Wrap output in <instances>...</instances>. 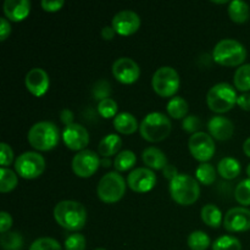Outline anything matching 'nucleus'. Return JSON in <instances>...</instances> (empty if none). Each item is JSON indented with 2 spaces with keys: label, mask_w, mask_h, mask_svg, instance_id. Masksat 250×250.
Here are the masks:
<instances>
[{
  "label": "nucleus",
  "mask_w": 250,
  "mask_h": 250,
  "mask_svg": "<svg viewBox=\"0 0 250 250\" xmlns=\"http://www.w3.org/2000/svg\"><path fill=\"white\" fill-rule=\"evenodd\" d=\"M55 221L68 231H80L87 221V210L75 200H62L54 208Z\"/></svg>",
  "instance_id": "nucleus-1"
},
{
  "label": "nucleus",
  "mask_w": 250,
  "mask_h": 250,
  "mask_svg": "<svg viewBox=\"0 0 250 250\" xmlns=\"http://www.w3.org/2000/svg\"><path fill=\"white\" fill-rule=\"evenodd\" d=\"M59 139H60L59 128L50 121L37 122L28 131L29 144L37 150H51L58 146Z\"/></svg>",
  "instance_id": "nucleus-2"
},
{
  "label": "nucleus",
  "mask_w": 250,
  "mask_h": 250,
  "mask_svg": "<svg viewBox=\"0 0 250 250\" xmlns=\"http://www.w3.org/2000/svg\"><path fill=\"white\" fill-rule=\"evenodd\" d=\"M171 198L180 205H192L200 195L199 182L186 173H178L170 182Z\"/></svg>",
  "instance_id": "nucleus-3"
},
{
  "label": "nucleus",
  "mask_w": 250,
  "mask_h": 250,
  "mask_svg": "<svg viewBox=\"0 0 250 250\" xmlns=\"http://www.w3.org/2000/svg\"><path fill=\"white\" fill-rule=\"evenodd\" d=\"M247 58V50L241 42L236 39H222L215 45L212 50V59L219 65L227 66H242Z\"/></svg>",
  "instance_id": "nucleus-4"
},
{
  "label": "nucleus",
  "mask_w": 250,
  "mask_h": 250,
  "mask_svg": "<svg viewBox=\"0 0 250 250\" xmlns=\"http://www.w3.org/2000/svg\"><path fill=\"white\" fill-rule=\"evenodd\" d=\"M171 127V121L166 115L163 112H150L142 121L139 132L146 141L156 143L167 138Z\"/></svg>",
  "instance_id": "nucleus-5"
},
{
  "label": "nucleus",
  "mask_w": 250,
  "mask_h": 250,
  "mask_svg": "<svg viewBox=\"0 0 250 250\" xmlns=\"http://www.w3.org/2000/svg\"><path fill=\"white\" fill-rule=\"evenodd\" d=\"M237 99L238 97L234 88L226 82L212 85L207 95L208 106L217 114L229 111L237 103Z\"/></svg>",
  "instance_id": "nucleus-6"
},
{
  "label": "nucleus",
  "mask_w": 250,
  "mask_h": 250,
  "mask_svg": "<svg viewBox=\"0 0 250 250\" xmlns=\"http://www.w3.org/2000/svg\"><path fill=\"white\" fill-rule=\"evenodd\" d=\"M125 192H126V181L117 171L105 173L98 183V197L104 203L112 204L119 202L125 195Z\"/></svg>",
  "instance_id": "nucleus-7"
},
{
  "label": "nucleus",
  "mask_w": 250,
  "mask_h": 250,
  "mask_svg": "<svg viewBox=\"0 0 250 250\" xmlns=\"http://www.w3.org/2000/svg\"><path fill=\"white\" fill-rule=\"evenodd\" d=\"M151 85L154 92L160 97H173L180 88V76L171 66H163L154 72Z\"/></svg>",
  "instance_id": "nucleus-8"
},
{
  "label": "nucleus",
  "mask_w": 250,
  "mask_h": 250,
  "mask_svg": "<svg viewBox=\"0 0 250 250\" xmlns=\"http://www.w3.org/2000/svg\"><path fill=\"white\" fill-rule=\"evenodd\" d=\"M15 170L22 178L34 180L39 177L45 170V160L39 153L26 151L16 159Z\"/></svg>",
  "instance_id": "nucleus-9"
},
{
  "label": "nucleus",
  "mask_w": 250,
  "mask_h": 250,
  "mask_svg": "<svg viewBox=\"0 0 250 250\" xmlns=\"http://www.w3.org/2000/svg\"><path fill=\"white\" fill-rule=\"evenodd\" d=\"M188 146L193 158L202 164L209 161L215 154L214 139L205 132H197L192 134L188 141Z\"/></svg>",
  "instance_id": "nucleus-10"
},
{
  "label": "nucleus",
  "mask_w": 250,
  "mask_h": 250,
  "mask_svg": "<svg viewBox=\"0 0 250 250\" xmlns=\"http://www.w3.org/2000/svg\"><path fill=\"white\" fill-rule=\"evenodd\" d=\"M102 159L98 156L95 151L84 149L82 151H78L72 159V170L78 177L87 178L90 177L97 172L98 167L100 166Z\"/></svg>",
  "instance_id": "nucleus-11"
},
{
  "label": "nucleus",
  "mask_w": 250,
  "mask_h": 250,
  "mask_svg": "<svg viewBox=\"0 0 250 250\" xmlns=\"http://www.w3.org/2000/svg\"><path fill=\"white\" fill-rule=\"evenodd\" d=\"M112 75L119 82L124 84H131L139 78L141 68L131 58H119L112 65Z\"/></svg>",
  "instance_id": "nucleus-12"
},
{
  "label": "nucleus",
  "mask_w": 250,
  "mask_h": 250,
  "mask_svg": "<svg viewBox=\"0 0 250 250\" xmlns=\"http://www.w3.org/2000/svg\"><path fill=\"white\" fill-rule=\"evenodd\" d=\"M156 176L153 170L148 167H137L127 177V185L137 193H146L154 188Z\"/></svg>",
  "instance_id": "nucleus-13"
},
{
  "label": "nucleus",
  "mask_w": 250,
  "mask_h": 250,
  "mask_svg": "<svg viewBox=\"0 0 250 250\" xmlns=\"http://www.w3.org/2000/svg\"><path fill=\"white\" fill-rule=\"evenodd\" d=\"M111 26L116 33L121 36H131L141 27V17L132 10H122L115 15Z\"/></svg>",
  "instance_id": "nucleus-14"
},
{
  "label": "nucleus",
  "mask_w": 250,
  "mask_h": 250,
  "mask_svg": "<svg viewBox=\"0 0 250 250\" xmlns=\"http://www.w3.org/2000/svg\"><path fill=\"white\" fill-rule=\"evenodd\" d=\"M62 139L66 146L71 150L82 151L89 143V133L82 125L72 124L70 126H65L62 131Z\"/></svg>",
  "instance_id": "nucleus-15"
},
{
  "label": "nucleus",
  "mask_w": 250,
  "mask_h": 250,
  "mask_svg": "<svg viewBox=\"0 0 250 250\" xmlns=\"http://www.w3.org/2000/svg\"><path fill=\"white\" fill-rule=\"evenodd\" d=\"M224 227L229 232H244L250 229V210L247 208H232L224 217Z\"/></svg>",
  "instance_id": "nucleus-16"
},
{
  "label": "nucleus",
  "mask_w": 250,
  "mask_h": 250,
  "mask_svg": "<svg viewBox=\"0 0 250 250\" xmlns=\"http://www.w3.org/2000/svg\"><path fill=\"white\" fill-rule=\"evenodd\" d=\"M26 88L36 97H42L49 88V76L43 68L34 67L27 72L24 78Z\"/></svg>",
  "instance_id": "nucleus-17"
},
{
  "label": "nucleus",
  "mask_w": 250,
  "mask_h": 250,
  "mask_svg": "<svg viewBox=\"0 0 250 250\" xmlns=\"http://www.w3.org/2000/svg\"><path fill=\"white\" fill-rule=\"evenodd\" d=\"M210 136L217 141H227L234 132V126L231 120L224 116H214L208 122Z\"/></svg>",
  "instance_id": "nucleus-18"
},
{
  "label": "nucleus",
  "mask_w": 250,
  "mask_h": 250,
  "mask_svg": "<svg viewBox=\"0 0 250 250\" xmlns=\"http://www.w3.org/2000/svg\"><path fill=\"white\" fill-rule=\"evenodd\" d=\"M4 14L10 21L19 22L26 19L31 11V2L28 0H5Z\"/></svg>",
  "instance_id": "nucleus-19"
},
{
  "label": "nucleus",
  "mask_w": 250,
  "mask_h": 250,
  "mask_svg": "<svg viewBox=\"0 0 250 250\" xmlns=\"http://www.w3.org/2000/svg\"><path fill=\"white\" fill-rule=\"evenodd\" d=\"M142 159L150 170H164V167L167 165V159L164 151L155 146H149L144 149Z\"/></svg>",
  "instance_id": "nucleus-20"
},
{
  "label": "nucleus",
  "mask_w": 250,
  "mask_h": 250,
  "mask_svg": "<svg viewBox=\"0 0 250 250\" xmlns=\"http://www.w3.org/2000/svg\"><path fill=\"white\" fill-rule=\"evenodd\" d=\"M114 127L122 134H132L139 128L138 121L129 112H120L114 117Z\"/></svg>",
  "instance_id": "nucleus-21"
},
{
  "label": "nucleus",
  "mask_w": 250,
  "mask_h": 250,
  "mask_svg": "<svg viewBox=\"0 0 250 250\" xmlns=\"http://www.w3.org/2000/svg\"><path fill=\"white\" fill-rule=\"evenodd\" d=\"M122 146V139L120 138L117 134H107L105 136L102 141L99 142L98 146V153L103 156V158H109V156L119 154V150Z\"/></svg>",
  "instance_id": "nucleus-22"
},
{
  "label": "nucleus",
  "mask_w": 250,
  "mask_h": 250,
  "mask_svg": "<svg viewBox=\"0 0 250 250\" xmlns=\"http://www.w3.org/2000/svg\"><path fill=\"white\" fill-rule=\"evenodd\" d=\"M217 172L225 180H233L241 173V164L234 158H224L217 165Z\"/></svg>",
  "instance_id": "nucleus-23"
},
{
  "label": "nucleus",
  "mask_w": 250,
  "mask_h": 250,
  "mask_svg": "<svg viewBox=\"0 0 250 250\" xmlns=\"http://www.w3.org/2000/svg\"><path fill=\"white\" fill-rule=\"evenodd\" d=\"M229 15L233 22L244 23L248 21L250 16L249 5L242 0H233L229 5Z\"/></svg>",
  "instance_id": "nucleus-24"
},
{
  "label": "nucleus",
  "mask_w": 250,
  "mask_h": 250,
  "mask_svg": "<svg viewBox=\"0 0 250 250\" xmlns=\"http://www.w3.org/2000/svg\"><path fill=\"white\" fill-rule=\"evenodd\" d=\"M202 220L210 227H217L221 224H224V219H222V212L216 205L214 204H207L202 208Z\"/></svg>",
  "instance_id": "nucleus-25"
},
{
  "label": "nucleus",
  "mask_w": 250,
  "mask_h": 250,
  "mask_svg": "<svg viewBox=\"0 0 250 250\" xmlns=\"http://www.w3.org/2000/svg\"><path fill=\"white\" fill-rule=\"evenodd\" d=\"M234 87L238 90L248 93L250 90V63L239 66L233 76Z\"/></svg>",
  "instance_id": "nucleus-26"
},
{
  "label": "nucleus",
  "mask_w": 250,
  "mask_h": 250,
  "mask_svg": "<svg viewBox=\"0 0 250 250\" xmlns=\"http://www.w3.org/2000/svg\"><path fill=\"white\" fill-rule=\"evenodd\" d=\"M167 114L173 119H185L188 112V103L181 97H173L167 103Z\"/></svg>",
  "instance_id": "nucleus-27"
},
{
  "label": "nucleus",
  "mask_w": 250,
  "mask_h": 250,
  "mask_svg": "<svg viewBox=\"0 0 250 250\" xmlns=\"http://www.w3.org/2000/svg\"><path fill=\"white\" fill-rule=\"evenodd\" d=\"M137 161L136 154L132 150H122L115 156L114 159V166L117 171L124 172V171L129 170L134 166Z\"/></svg>",
  "instance_id": "nucleus-28"
},
{
  "label": "nucleus",
  "mask_w": 250,
  "mask_h": 250,
  "mask_svg": "<svg viewBox=\"0 0 250 250\" xmlns=\"http://www.w3.org/2000/svg\"><path fill=\"white\" fill-rule=\"evenodd\" d=\"M195 178L198 182L203 183L205 186H210L216 180V171L215 167L209 163H203L198 166L195 170Z\"/></svg>",
  "instance_id": "nucleus-29"
},
{
  "label": "nucleus",
  "mask_w": 250,
  "mask_h": 250,
  "mask_svg": "<svg viewBox=\"0 0 250 250\" xmlns=\"http://www.w3.org/2000/svg\"><path fill=\"white\" fill-rule=\"evenodd\" d=\"M187 243L192 250H207L211 244V241L205 232L194 231L188 236Z\"/></svg>",
  "instance_id": "nucleus-30"
},
{
  "label": "nucleus",
  "mask_w": 250,
  "mask_h": 250,
  "mask_svg": "<svg viewBox=\"0 0 250 250\" xmlns=\"http://www.w3.org/2000/svg\"><path fill=\"white\" fill-rule=\"evenodd\" d=\"M0 244L4 250H21L23 247V238L19 232H9L1 234Z\"/></svg>",
  "instance_id": "nucleus-31"
},
{
  "label": "nucleus",
  "mask_w": 250,
  "mask_h": 250,
  "mask_svg": "<svg viewBox=\"0 0 250 250\" xmlns=\"http://www.w3.org/2000/svg\"><path fill=\"white\" fill-rule=\"evenodd\" d=\"M17 182H19V178L14 171L7 167H1L0 170V192H11L17 186Z\"/></svg>",
  "instance_id": "nucleus-32"
},
{
  "label": "nucleus",
  "mask_w": 250,
  "mask_h": 250,
  "mask_svg": "<svg viewBox=\"0 0 250 250\" xmlns=\"http://www.w3.org/2000/svg\"><path fill=\"white\" fill-rule=\"evenodd\" d=\"M212 250H242V244L236 237L222 236L212 243Z\"/></svg>",
  "instance_id": "nucleus-33"
},
{
  "label": "nucleus",
  "mask_w": 250,
  "mask_h": 250,
  "mask_svg": "<svg viewBox=\"0 0 250 250\" xmlns=\"http://www.w3.org/2000/svg\"><path fill=\"white\" fill-rule=\"evenodd\" d=\"M117 110H119V105L111 98H106L104 100H100L98 103V112L100 116L104 119H110V117H115L117 115Z\"/></svg>",
  "instance_id": "nucleus-34"
},
{
  "label": "nucleus",
  "mask_w": 250,
  "mask_h": 250,
  "mask_svg": "<svg viewBox=\"0 0 250 250\" xmlns=\"http://www.w3.org/2000/svg\"><path fill=\"white\" fill-rule=\"evenodd\" d=\"M234 198L241 205H250V178L238 183L234 190Z\"/></svg>",
  "instance_id": "nucleus-35"
},
{
  "label": "nucleus",
  "mask_w": 250,
  "mask_h": 250,
  "mask_svg": "<svg viewBox=\"0 0 250 250\" xmlns=\"http://www.w3.org/2000/svg\"><path fill=\"white\" fill-rule=\"evenodd\" d=\"M29 250H62V248L56 239L50 237H42L31 244Z\"/></svg>",
  "instance_id": "nucleus-36"
},
{
  "label": "nucleus",
  "mask_w": 250,
  "mask_h": 250,
  "mask_svg": "<svg viewBox=\"0 0 250 250\" xmlns=\"http://www.w3.org/2000/svg\"><path fill=\"white\" fill-rule=\"evenodd\" d=\"M85 244L84 236L73 233L65 239V250H85Z\"/></svg>",
  "instance_id": "nucleus-37"
},
{
  "label": "nucleus",
  "mask_w": 250,
  "mask_h": 250,
  "mask_svg": "<svg viewBox=\"0 0 250 250\" xmlns=\"http://www.w3.org/2000/svg\"><path fill=\"white\" fill-rule=\"evenodd\" d=\"M110 93H111V88H110V83L106 81L102 80L98 81L97 83L93 87V95H94L95 99L104 100L106 98L110 97Z\"/></svg>",
  "instance_id": "nucleus-38"
},
{
  "label": "nucleus",
  "mask_w": 250,
  "mask_h": 250,
  "mask_svg": "<svg viewBox=\"0 0 250 250\" xmlns=\"http://www.w3.org/2000/svg\"><path fill=\"white\" fill-rule=\"evenodd\" d=\"M182 127L186 132L194 134L202 128V121H200V119L198 116L189 115V116H186L185 119H183Z\"/></svg>",
  "instance_id": "nucleus-39"
},
{
  "label": "nucleus",
  "mask_w": 250,
  "mask_h": 250,
  "mask_svg": "<svg viewBox=\"0 0 250 250\" xmlns=\"http://www.w3.org/2000/svg\"><path fill=\"white\" fill-rule=\"evenodd\" d=\"M14 160V151L11 146L6 143H0V163L2 167H6Z\"/></svg>",
  "instance_id": "nucleus-40"
},
{
  "label": "nucleus",
  "mask_w": 250,
  "mask_h": 250,
  "mask_svg": "<svg viewBox=\"0 0 250 250\" xmlns=\"http://www.w3.org/2000/svg\"><path fill=\"white\" fill-rule=\"evenodd\" d=\"M41 4L42 7H43L45 11L55 12L59 11V10L65 5V1H63V0H43Z\"/></svg>",
  "instance_id": "nucleus-41"
},
{
  "label": "nucleus",
  "mask_w": 250,
  "mask_h": 250,
  "mask_svg": "<svg viewBox=\"0 0 250 250\" xmlns=\"http://www.w3.org/2000/svg\"><path fill=\"white\" fill-rule=\"evenodd\" d=\"M11 226H12L11 215L6 211L0 212V232H1V234L6 233Z\"/></svg>",
  "instance_id": "nucleus-42"
},
{
  "label": "nucleus",
  "mask_w": 250,
  "mask_h": 250,
  "mask_svg": "<svg viewBox=\"0 0 250 250\" xmlns=\"http://www.w3.org/2000/svg\"><path fill=\"white\" fill-rule=\"evenodd\" d=\"M10 33H11L10 22L7 21V19H5V17H1V19H0V41L4 42Z\"/></svg>",
  "instance_id": "nucleus-43"
},
{
  "label": "nucleus",
  "mask_w": 250,
  "mask_h": 250,
  "mask_svg": "<svg viewBox=\"0 0 250 250\" xmlns=\"http://www.w3.org/2000/svg\"><path fill=\"white\" fill-rule=\"evenodd\" d=\"M237 104L241 109L250 111V93H243V94L239 95L238 99H237Z\"/></svg>",
  "instance_id": "nucleus-44"
},
{
  "label": "nucleus",
  "mask_w": 250,
  "mask_h": 250,
  "mask_svg": "<svg viewBox=\"0 0 250 250\" xmlns=\"http://www.w3.org/2000/svg\"><path fill=\"white\" fill-rule=\"evenodd\" d=\"M60 119L65 126H70V125L73 124L75 115H73V112L70 109H63L60 114Z\"/></svg>",
  "instance_id": "nucleus-45"
},
{
  "label": "nucleus",
  "mask_w": 250,
  "mask_h": 250,
  "mask_svg": "<svg viewBox=\"0 0 250 250\" xmlns=\"http://www.w3.org/2000/svg\"><path fill=\"white\" fill-rule=\"evenodd\" d=\"M163 173H164V177L167 178V180L170 181V182L173 180V178L176 177V176H178L177 168H176L173 165H170V164H167V165H166L165 167H164Z\"/></svg>",
  "instance_id": "nucleus-46"
},
{
  "label": "nucleus",
  "mask_w": 250,
  "mask_h": 250,
  "mask_svg": "<svg viewBox=\"0 0 250 250\" xmlns=\"http://www.w3.org/2000/svg\"><path fill=\"white\" fill-rule=\"evenodd\" d=\"M116 32H115L114 27L112 26H105L104 28L102 29V37L105 39V41H111L115 37Z\"/></svg>",
  "instance_id": "nucleus-47"
},
{
  "label": "nucleus",
  "mask_w": 250,
  "mask_h": 250,
  "mask_svg": "<svg viewBox=\"0 0 250 250\" xmlns=\"http://www.w3.org/2000/svg\"><path fill=\"white\" fill-rule=\"evenodd\" d=\"M243 150H244V153H246V155L249 156V158H250V137H249V138H247L246 142H244Z\"/></svg>",
  "instance_id": "nucleus-48"
},
{
  "label": "nucleus",
  "mask_w": 250,
  "mask_h": 250,
  "mask_svg": "<svg viewBox=\"0 0 250 250\" xmlns=\"http://www.w3.org/2000/svg\"><path fill=\"white\" fill-rule=\"evenodd\" d=\"M110 164H111V161L109 160V158H103L102 160H100V165L104 166V167H109Z\"/></svg>",
  "instance_id": "nucleus-49"
},
{
  "label": "nucleus",
  "mask_w": 250,
  "mask_h": 250,
  "mask_svg": "<svg viewBox=\"0 0 250 250\" xmlns=\"http://www.w3.org/2000/svg\"><path fill=\"white\" fill-rule=\"evenodd\" d=\"M214 4H227V0H212Z\"/></svg>",
  "instance_id": "nucleus-50"
},
{
  "label": "nucleus",
  "mask_w": 250,
  "mask_h": 250,
  "mask_svg": "<svg viewBox=\"0 0 250 250\" xmlns=\"http://www.w3.org/2000/svg\"><path fill=\"white\" fill-rule=\"evenodd\" d=\"M247 175H248L249 178H250V164L248 166H247Z\"/></svg>",
  "instance_id": "nucleus-51"
},
{
  "label": "nucleus",
  "mask_w": 250,
  "mask_h": 250,
  "mask_svg": "<svg viewBox=\"0 0 250 250\" xmlns=\"http://www.w3.org/2000/svg\"><path fill=\"white\" fill-rule=\"evenodd\" d=\"M95 250H106V249H103V248H99V249H95Z\"/></svg>",
  "instance_id": "nucleus-52"
}]
</instances>
